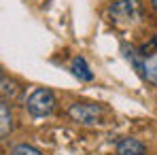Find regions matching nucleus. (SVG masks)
<instances>
[{"label": "nucleus", "instance_id": "obj_1", "mask_svg": "<svg viewBox=\"0 0 157 155\" xmlns=\"http://www.w3.org/2000/svg\"><path fill=\"white\" fill-rule=\"evenodd\" d=\"M108 13H110V21L115 26L125 28V26H132V24L138 21V17H140V4L136 0H117V2L110 4Z\"/></svg>", "mask_w": 157, "mask_h": 155}, {"label": "nucleus", "instance_id": "obj_2", "mask_svg": "<svg viewBox=\"0 0 157 155\" xmlns=\"http://www.w3.org/2000/svg\"><path fill=\"white\" fill-rule=\"evenodd\" d=\"M26 108H28V113L34 115V117H47V115H51L53 108H55V96H53V91L45 89V87L34 89L28 96Z\"/></svg>", "mask_w": 157, "mask_h": 155}, {"label": "nucleus", "instance_id": "obj_3", "mask_svg": "<svg viewBox=\"0 0 157 155\" xmlns=\"http://www.w3.org/2000/svg\"><path fill=\"white\" fill-rule=\"evenodd\" d=\"M68 115H70L72 121H77L81 126H94L102 119L104 106L94 102H75L68 106Z\"/></svg>", "mask_w": 157, "mask_h": 155}, {"label": "nucleus", "instance_id": "obj_4", "mask_svg": "<svg viewBox=\"0 0 157 155\" xmlns=\"http://www.w3.org/2000/svg\"><path fill=\"white\" fill-rule=\"evenodd\" d=\"M147 147L138 138H123L117 145V155H144Z\"/></svg>", "mask_w": 157, "mask_h": 155}, {"label": "nucleus", "instance_id": "obj_5", "mask_svg": "<svg viewBox=\"0 0 157 155\" xmlns=\"http://www.w3.org/2000/svg\"><path fill=\"white\" fill-rule=\"evenodd\" d=\"M70 68H72V75L78 77L81 81H94V72H91V68L87 66L85 57H75Z\"/></svg>", "mask_w": 157, "mask_h": 155}, {"label": "nucleus", "instance_id": "obj_6", "mask_svg": "<svg viewBox=\"0 0 157 155\" xmlns=\"http://www.w3.org/2000/svg\"><path fill=\"white\" fill-rule=\"evenodd\" d=\"M19 91H21V87H19L17 81H13V79H2L0 81V96L4 100H15L19 96Z\"/></svg>", "mask_w": 157, "mask_h": 155}, {"label": "nucleus", "instance_id": "obj_7", "mask_svg": "<svg viewBox=\"0 0 157 155\" xmlns=\"http://www.w3.org/2000/svg\"><path fill=\"white\" fill-rule=\"evenodd\" d=\"M13 130V117H11V110L4 102H0V140L6 138Z\"/></svg>", "mask_w": 157, "mask_h": 155}, {"label": "nucleus", "instance_id": "obj_8", "mask_svg": "<svg viewBox=\"0 0 157 155\" xmlns=\"http://www.w3.org/2000/svg\"><path fill=\"white\" fill-rule=\"evenodd\" d=\"M142 77L147 79L149 83L157 85V53L144 57V64H142Z\"/></svg>", "mask_w": 157, "mask_h": 155}, {"label": "nucleus", "instance_id": "obj_9", "mask_svg": "<svg viewBox=\"0 0 157 155\" xmlns=\"http://www.w3.org/2000/svg\"><path fill=\"white\" fill-rule=\"evenodd\" d=\"M11 155H43L36 147H32V145H17L13 151H11Z\"/></svg>", "mask_w": 157, "mask_h": 155}, {"label": "nucleus", "instance_id": "obj_10", "mask_svg": "<svg viewBox=\"0 0 157 155\" xmlns=\"http://www.w3.org/2000/svg\"><path fill=\"white\" fill-rule=\"evenodd\" d=\"M140 53H142L144 57H149V55L157 53V36H153V38H151V43L142 45V47H140Z\"/></svg>", "mask_w": 157, "mask_h": 155}, {"label": "nucleus", "instance_id": "obj_11", "mask_svg": "<svg viewBox=\"0 0 157 155\" xmlns=\"http://www.w3.org/2000/svg\"><path fill=\"white\" fill-rule=\"evenodd\" d=\"M153 6H155V9H157V0H153Z\"/></svg>", "mask_w": 157, "mask_h": 155}, {"label": "nucleus", "instance_id": "obj_12", "mask_svg": "<svg viewBox=\"0 0 157 155\" xmlns=\"http://www.w3.org/2000/svg\"><path fill=\"white\" fill-rule=\"evenodd\" d=\"M2 79H4V77H2V70H0V81H2Z\"/></svg>", "mask_w": 157, "mask_h": 155}]
</instances>
